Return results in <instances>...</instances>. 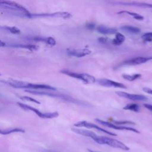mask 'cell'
Here are the masks:
<instances>
[{
  "instance_id": "obj_25",
  "label": "cell",
  "mask_w": 152,
  "mask_h": 152,
  "mask_svg": "<svg viewBox=\"0 0 152 152\" xmlns=\"http://www.w3.org/2000/svg\"><path fill=\"white\" fill-rule=\"evenodd\" d=\"M141 39L144 42L152 41V32H147L141 36Z\"/></svg>"
},
{
  "instance_id": "obj_32",
  "label": "cell",
  "mask_w": 152,
  "mask_h": 152,
  "mask_svg": "<svg viewBox=\"0 0 152 152\" xmlns=\"http://www.w3.org/2000/svg\"><path fill=\"white\" fill-rule=\"evenodd\" d=\"M7 45H6V43L2 41V40H0V47H4V46H6Z\"/></svg>"
},
{
  "instance_id": "obj_34",
  "label": "cell",
  "mask_w": 152,
  "mask_h": 152,
  "mask_svg": "<svg viewBox=\"0 0 152 152\" xmlns=\"http://www.w3.org/2000/svg\"><path fill=\"white\" fill-rule=\"evenodd\" d=\"M0 75H1V74H0Z\"/></svg>"
},
{
  "instance_id": "obj_27",
  "label": "cell",
  "mask_w": 152,
  "mask_h": 152,
  "mask_svg": "<svg viewBox=\"0 0 152 152\" xmlns=\"http://www.w3.org/2000/svg\"><path fill=\"white\" fill-rule=\"evenodd\" d=\"M20 99H21V100H23L34 102V103H36L37 104H40V102H39L38 100H36V99H34L32 97H28V96H21V97H20Z\"/></svg>"
},
{
  "instance_id": "obj_6",
  "label": "cell",
  "mask_w": 152,
  "mask_h": 152,
  "mask_svg": "<svg viewBox=\"0 0 152 152\" xmlns=\"http://www.w3.org/2000/svg\"><path fill=\"white\" fill-rule=\"evenodd\" d=\"M37 17H58L65 19L70 18L72 15L68 12L60 11L53 13H39V14H31L30 18H37Z\"/></svg>"
},
{
  "instance_id": "obj_31",
  "label": "cell",
  "mask_w": 152,
  "mask_h": 152,
  "mask_svg": "<svg viewBox=\"0 0 152 152\" xmlns=\"http://www.w3.org/2000/svg\"><path fill=\"white\" fill-rule=\"evenodd\" d=\"M144 106L147 108L148 110L152 112V104H144Z\"/></svg>"
},
{
  "instance_id": "obj_29",
  "label": "cell",
  "mask_w": 152,
  "mask_h": 152,
  "mask_svg": "<svg viewBox=\"0 0 152 152\" xmlns=\"http://www.w3.org/2000/svg\"><path fill=\"white\" fill-rule=\"evenodd\" d=\"M142 90L148 94H152V89L151 88H150L148 87H144V88H142Z\"/></svg>"
},
{
  "instance_id": "obj_28",
  "label": "cell",
  "mask_w": 152,
  "mask_h": 152,
  "mask_svg": "<svg viewBox=\"0 0 152 152\" xmlns=\"http://www.w3.org/2000/svg\"><path fill=\"white\" fill-rule=\"evenodd\" d=\"M86 27L88 29L92 30L95 27V24L93 23H87L86 24Z\"/></svg>"
},
{
  "instance_id": "obj_4",
  "label": "cell",
  "mask_w": 152,
  "mask_h": 152,
  "mask_svg": "<svg viewBox=\"0 0 152 152\" xmlns=\"http://www.w3.org/2000/svg\"><path fill=\"white\" fill-rule=\"evenodd\" d=\"M17 104L23 109L25 110H30L34 112L38 116L43 119H52L56 118L59 116V113L57 112H41L37 109H36L32 106H30L27 104L21 103L20 102H17Z\"/></svg>"
},
{
  "instance_id": "obj_5",
  "label": "cell",
  "mask_w": 152,
  "mask_h": 152,
  "mask_svg": "<svg viewBox=\"0 0 152 152\" xmlns=\"http://www.w3.org/2000/svg\"><path fill=\"white\" fill-rule=\"evenodd\" d=\"M74 126L75 127H85L87 128H93V129H95L99 131H100L102 132L108 134L109 135H112V136H116L117 135L116 134H115L113 132H112L103 129L94 124L87 122L86 121H81L76 122L75 124H74Z\"/></svg>"
},
{
  "instance_id": "obj_11",
  "label": "cell",
  "mask_w": 152,
  "mask_h": 152,
  "mask_svg": "<svg viewBox=\"0 0 152 152\" xmlns=\"http://www.w3.org/2000/svg\"><path fill=\"white\" fill-rule=\"evenodd\" d=\"M115 93L122 97L126 98L131 100H134V101H147L148 100V98L142 94H132V93H129L127 92H124V91H116Z\"/></svg>"
},
{
  "instance_id": "obj_12",
  "label": "cell",
  "mask_w": 152,
  "mask_h": 152,
  "mask_svg": "<svg viewBox=\"0 0 152 152\" xmlns=\"http://www.w3.org/2000/svg\"><path fill=\"white\" fill-rule=\"evenodd\" d=\"M91 51L87 48L84 49H74L68 48L66 49V53L71 56H75L76 58H82L87 55H90Z\"/></svg>"
},
{
  "instance_id": "obj_8",
  "label": "cell",
  "mask_w": 152,
  "mask_h": 152,
  "mask_svg": "<svg viewBox=\"0 0 152 152\" xmlns=\"http://www.w3.org/2000/svg\"><path fill=\"white\" fill-rule=\"evenodd\" d=\"M26 92L34 94H39V95H45V96H48L50 97H58L61 98L66 100L68 101H74L72 98L70 97L67 96L66 95H63V94H55L51 93L49 91V90H25Z\"/></svg>"
},
{
  "instance_id": "obj_3",
  "label": "cell",
  "mask_w": 152,
  "mask_h": 152,
  "mask_svg": "<svg viewBox=\"0 0 152 152\" xmlns=\"http://www.w3.org/2000/svg\"><path fill=\"white\" fill-rule=\"evenodd\" d=\"M60 72L71 77L80 80L86 84H93L96 81L94 76L87 73H78L67 69H62L60 71Z\"/></svg>"
},
{
  "instance_id": "obj_19",
  "label": "cell",
  "mask_w": 152,
  "mask_h": 152,
  "mask_svg": "<svg viewBox=\"0 0 152 152\" xmlns=\"http://www.w3.org/2000/svg\"><path fill=\"white\" fill-rule=\"evenodd\" d=\"M121 28L122 30L129 33H138L141 31L140 29L138 27H134L132 26H129V25H124L121 27Z\"/></svg>"
},
{
  "instance_id": "obj_18",
  "label": "cell",
  "mask_w": 152,
  "mask_h": 152,
  "mask_svg": "<svg viewBox=\"0 0 152 152\" xmlns=\"http://www.w3.org/2000/svg\"><path fill=\"white\" fill-rule=\"evenodd\" d=\"M25 130L23 128H9V129H0V134L2 135H8L14 132H24Z\"/></svg>"
},
{
  "instance_id": "obj_23",
  "label": "cell",
  "mask_w": 152,
  "mask_h": 152,
  "mask_svg": "<svg viewBox=\"0 0 152 152\" xmlns=\"http://www.w3.org/2000/svg\"><path fill=\"white\" fill-rule=\"evenodd\" d=\"M141 77V74H134L132 75L130 74H122V77L129 81H133Z\"/></svg>"
},
{
  "instance_id": "obj_30",
  "label": "cell",
  "mask_w": 152,
  "mask_h": 152,
  "mask_svg": "<svg viewBox=\"0 0 152 152\" xmlns=\"http://www.w3.org/2000/svg\"><path fill=\"white\" fill-rule=\"evenodd\" d=\"M99 41L101 43H106L109 41V39L107 37H99Z\"/></svg>"
},
{
  "instance_id": "obj_7",
  "label": "cell",
  "mask_w": 152,
  "mask_h": 152,
  "mask_svg": "<svg viewBox=\"0 0 152 152\" xmlns=\"http://www.w3.org/2000/svg\"><path fill=\"white\" fill-rule=\"evenodd\" d=\"M95 121L98 122L99 124L104 126H107L114 129H117V130H126V131H132L134 132L137 133V134H140V132L137 130L135 128H132V127H129V126H120V125H115L113 123L109 122H107V121H103L102 119H95Z\"/></svg>"
},
{
  "instance_id": "obj_15",
  "label": "cell",
  "mask_w": 152,
  "mask_h": 152,
  "mask_svg": "<svg viewBox=\"0 0 152 152\" xmlns=\"http://www.w3.org/2000/svg\"><path fill=\"white\" fill-rule=\"evenodd\" d=\"M7 46H10L12 48H23V49H28L30 50H36L39 48V46L33 44H23V43H12L9 44L7 45Z\"/></svg>"
},
{
  "instance_id": "obj_22",
  "label": "cell",
  "mask_w": 152,
  "mask_h": 152,
  "mask_svg": "<svg viewBox=\"0 0 152 152\" xmlns=\"http://www.w3.org/2000/svg\"><path fill=\"white\" fill-rule=\"evenodd\" d=\"M123 109L124 110H131V111H134V112H138L140 110L139 105L138 104H136V103H128V104H126L123 107Z\"/></svg>"
},
{
  "instance_id": "obj_33",
  "label": "cell",
  "mask_w": 152,
  "mask_h": 152,
  "mask_svg": "<svg viewBox=\"0 0 152 152\" xmlns=\"http://www.w3.org/2000/svg\"><path fill=\"white\" fill-rule=\"evenodd\" d=\"M88 152H99V151H93L92 150H90V149H88Z\"/></svg>"
},
{
  "instance_id": "obj_10",
  "label": "cell",
  "mask_w": 152,
  "mask_h": 152,
  "mask_svg": "<svg viewBox=\"0 0 152 152\" xmlns=\"http://www.w3.org/2000/svg\"><path fill=\"white\" fill-rule=\"evenodd\" d=\"M152 60V56H138L128 59L122 62V65H137Z\"/></svg>"
},
{
  "instance_id": "obj_1",
  "label": "cell",
  "mask_w": 152,
  "mask_h": 152,
  "mask_svg": "<svg viewBox=\"0 0 152 152\" xmlns=\"http://www.w3.org/2000/svg\"><path fill=\"white\" fill-rule=\"evenodd\" d=\"M1 83L7 84L14 88H27L26 90H56V88L50 85L41 84H33L27 82L8 79L1 80Z\"/></svg>"
},
{
  "instance_id": "obj_20",
  "label": "cell",
  "mask_w": 152,
  "mask_h": 152,
  "mask_svg": "<svg viewBox=\"0 0 152 152\" xmlns=\"http://www.w3.org/2000/svg\"><path fill=\"white\" fill-rule=\"evenodd\" d=\"M125 36L122 34L117 32L115 34V37L112 40V42L115 45H120L125 41Z\"/></svg>"
},
{
  "instance_id": "obj_14",
  "label": "cell",
  "mask_w": 152,
  "mask_h": 152,
  "mask_svg": "<svg viewBox=\"0 0 152 152\" xmlns=\"http://www.w3.org/2000/svg\"><path fill=\"white\" fill-rule=\"evenodd\" d=\"M25 39L27 40L34 41V42H43L46 44L53 46L56 45V40L52 37H42V36H27Z\"/></svg>"
},
{
  "instance_id": "obj_13",
  "label": "cell",
  "mask_w": 152,
  "mask_h": 152,
  "mask_svg": "<svg viewBox=\"0 0 152 152\" xmlns=\"http://www.w3.org/2000/svg\"><path fill=\"white\" fill-rule=\"evenodd\" d=\"M111 3L114 4H118L120 5H125V6H132L137 7L141 8H152V4L147 3V2H123V1H112Z\"/></svg>"
},
{
  "instance_id": "obj_2",
  "label": "cell",
  "mask_w": 152,
  "mask_h": 152,
  "mask_svg": "<svg viewBox=\"0 0 152 152\" xmlns=\"http://www.w3.org/2000/svg\"><path fill=\"white\" fill-rule=\"evenodd\" d=\"M93 140L95 142L100 144H106L110 147L120 148L126 151H128L129 150V148L122 142L113 138H109V137H107L104 136H99L96 135L93 138Z\"/></svg>"
},
{
  "instance_id": "obj_26",
  "label": "cell",
  "mask_w": 152,
  "mask_h": 152,
  "mask_svg": "<svg viewBox=\"0 0 152 152\" xmlns=\"http://www.w3.org/2000/svg\"><path fill=\"white\" fill-rule=\"evenodd\" d=\"M114 124L117 125H135V124L132 121H114Z\"/></svg>"
},
{
  "instance_id": "obj_9",
  "label": "cell",
  "mask_w": 152,
  "mask_h": 152,
  "mask_svg": "<svg viewBox=\"0 0 152 152\" xmlns=\"http://www.w3.org/2000/svg\"><path fill=\"white\" fill-rule=\"evenodd\" d=\"M96 81L99 85L106 87L126 88V86L125 84L107 78H99L97 79Z\"/></svg>"
},
{
  "instance_id": "obj_17",
  "label": "cell",
  "mask_w": 152,
  "mask_h": 152,
  "mask_svg": "<svg viewBox=\"0 0 152 152\" xmlns=\"http://www.w3.org/2000/svg\"><path fill=\"white\" fill-rule=\"evenodd\" d=\"M71 131L81 135L85 136V137H90L91 139H93L97 134H96L94 132L91 131H88L87 129H80V128H71Z\"/></svg>"
},
{
  "instance_id": "obj_16",
  "label": "cell",
  "mask_w": 152,
  "mask_h": 152,
  "mask_svg": "<svg viewBox=\"0 0 152 152\" xmlns=\"http://www.w3.org/2000/svg\"><path fill=\"white\" fill-rule=\"evenodd\" d=\"M97 31L103 34H113L117 33V29L103 25H99L96 28Z\"/></svg>"
},
{
  "instance_id": "obj_21",
  "label": "cell",
  "mask_w": 152,
  "mask_h": 152,
  "mask_svg": "<svg viewBox=\"0 0 152 152\" xmlns=\"http://www.w3.org/2000/svg\"><path fill=\"white\" fill-rule=\"evenodd\" d=\"M118 14H127L129 15L132 16L134 19H136L137 20H143L144 17L134 12H130L128 11H121L117 12Z\"/></svg>"
},
{
  "instance_id": "obj_24",
  "label": "cell",
  "mask_w": 152,
  "mask_h": 152,
  "mask_svg": "<svg viewBox=\"0 0 152 152\" xmlns=\"http://www.w3.org/2000/svg\"><path fill=\"white\" fill-rule=\"evenodd\" d=\"M1 29L6 30L7 31L10 32L12 34H18L20 33V30L16 27H10V26H3L0 27Z\"/></svg>"
}]
</instances>
